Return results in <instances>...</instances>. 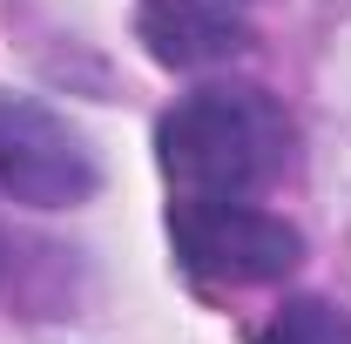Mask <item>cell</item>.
Listing matches in <instances>:
<instances>
[{
	"label": "cell",
	"instance_id": "cell-6",
	"mask_svg": "<svg viewBox=\"0 0 351 344\" xmlns=\"http://www.w3.org/2000/svg\"><path fill=\"white\" fill-rule=\"evenodd\" d=\"M0 257H7V250H0Z\"/></svg>",
	"mask_w": 351,
	"mask_h": 344
},
{
	"label": "cell",
	"instance_id": "cell-1",
	"mask_svg": "<svg viewBox=\"0 0 351 344\" xmlns=\"http://www.w3.org/2000/svg\"><path fill=\"white\" fill-rule=\"evenodd\" d=\"M156 162L182 203H250L291 162V115L250 82L196 88L156 122Z\"/></svg>",
	"mask_w": 351,
	"mask_h": 344
},
{
	"label": "cell",
	"instance_id": "cell-5",
	"mask_svg": "<svg viewBox=\"0 0 351 344\" xmlns=\"http://www.w3.org/2000/svg\"><path fill=\"white\" fill-rule=\"evenodd\" d=\"M257 344H351V310L331 297H291L257 331Z\"/></svg>",
	"mask_w": 351,
	"mask_h": 344
},
{
	"label": "cell",
	"instance_id": "cell-2",
	"mask_svg": "<svg viewBox=\"0 0 351 344\" xmlns=\"http://www.w3.org/2000/svg\"><path fill=\"white\" fill-rule=\"evenodd\" d=\"M176 263L203 284H277L304 263V230L257 203H169Z\"/></svg>",
	"mask_w": 351,
	"mask_h": 344
},
{
	"label": "cell",
	"instance_id": "cell-4",
	"mask_svg": "<svg viewBox=\"0 0 351 344\" xmlns=\"http://www.w3.org/2000/svg\"><path fill=\"white\" fill-rule=\"evenodd\" d=\"M250 0H135V27L162 68H210L250 47Z\"/></svg>",
	"mask_w": 351,
	"mask_h": 344
},
{
	"label": "cell",
	"instance_id": "cell-3",
	"mask_svg": "<svg viewBox=\"0 0 351 344\" xmlns=\"http://www.w3.org/2000/svg\"><path fill=\"white\" fill-rule=\"evenodd\" d=\"M101 189V162L88 135L47 101L0 95V196L27 210H75Z\"/></svg>",
	"mask_w": 351,
	"mask_h": 344
}]
</instances>
